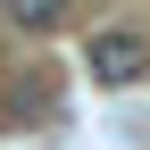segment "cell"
<instances>
[{
    "instance_id": "cell-2",
    "label": "cell",
    "mask_w": 150,
    "mask_h": 150,
    "mask_svg": "<svg viewBox=\"0 0 150 150\" xmlns=\"http://www.w3.org/2000/svg\"><path fill=\"white\" fill-rule=\"evenodd\" d=\"M67 8H75V0H8V25H17V33H50Z\"/></svg>"
},
{
    "instance_id": "cell-1",
    "label": "cell",
    "mask_w": 150,
    "mask_h": 150,
    "mask_svg": "<svg viewBox=\"0 0 150 150\" xmlns=\"http://www.w3.org/2000/svg\"><path fill=\"white\" fill-rule=\"evenodd\" d=\"M83 67H92L100 92L142 83V75H150V33H142V25H100V33L83 42Z\"/></svg>"
}]
</instances>
